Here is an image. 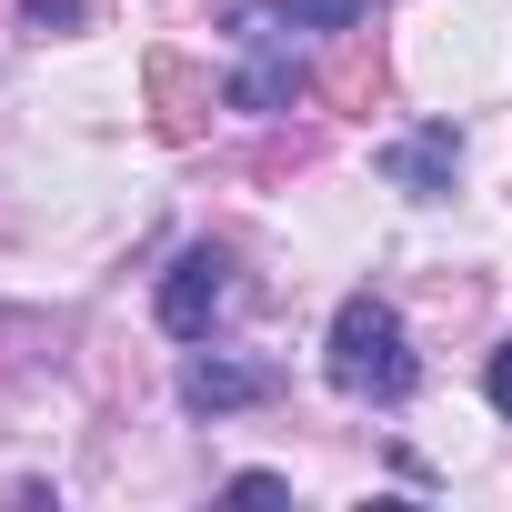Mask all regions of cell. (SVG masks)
<instances>
[{"label":"cell","instance_id":"obj_6","mask_svg":"<svg viewBox=\"0 0 512 512\" xmlns=\"http://www.w3.org/2000/svg\"><path fill=\"white\" fill-rule=\"evenodd\" d=\"M211 101H221V91H211L181 51H151V121H161V141H201Z\"/></svg>","mask_w":512,"mask_h":512},{"label":"cell","instance_id":"obj_9","mask_svg":"<svg viewBox=\"0 0 512 512\" xmlns=\"http://www.w3.org/2000/svg\"><path fill=\"white\" fill-rule=\"evenodd\" d=\"M21 31L51 41V31H81V0H21Z\"/></svg>","mask_w":512,"mask_h":512},{"label":"cell","instance_id":"obj_5","mask_svg":"<svg viewBox=\"0 0 512 512\" xmlns=\"http://www.w3.org/2000/svg\"><path fill=\"white\" fill-rule=\"evenodd\" d=\"M282 382H272V362H221V352H201L191 372H181V402L211 422V412H251V402H272Z\"/></svg>","mask_w":512,"mask_h":512},{"label":"cell","instance_id":"obj_1","mask_svg":"<svg viewBox=\"0 0 512 512\" xmlns=\"http://www.w3.org/2000/svg\"><path fill=\"white\" fill-rule=\"evenodd\" d=\"M332 382L352 392V402H412V382H422V362H412V332H402V312L382 302V292H352L342 312H332Z\"/></svg>","mask_w":512,"mask_h":512},{"label":"cell","instance_id":"obj_7","mask_svg":"<svg viewBox=\"0 0 512 512\" xmlns=\"http://www.w3.org/2000/svg\"><path fill=\"white\" fill-rule=\"evenodd\" d=\"M322 101H332V111H372V101H382V51H372L362 31H342V61L322 71Z\"/></svg>","mask_w":512,"mask_h":512},{"label":"cell","instance_id":"obj_11","mask_svg":"<svg viewBox=\"0 0 512 512\" xmlns=\"http://www.w3.org/2000/svg\"><path fill=\"white\" fill-rule=\"evenodd\" d=\"M482 392H492V412H502V422H512V342H502V352H492V372H482Z\"/></svg>","mask_w":512,"mask_h":512},{"label":"cell","instance_id":"obj_8","mask_svg":"<svg viewBox=\"0 0 512 512\" xmlns=\"http://www.w3.org/2000/svg\"><path fill=\"white\" fill-rule=\"evenodd\" d=\"M372 11H382V0H282L292 31H332V41L342 31H372Z\"/></svg>","mask_w":512,"mask_h":512},{"label":"cell","instance_id":"obj_10","mask_svg":"<svg viewBox=\"0 0 512 512\" xmlns=\"http://www.w3.org/2000/svg\"><path fill=\"white\" fill-rule=\"evenodd\" d=\"M221 492H231V502H282V492H292V482H282V472H231V482H221Z\"/></svg>","mask_w":512,"mask_h":512},{"label":"cell","instance_id":"obj_4","mask_svg":"<svg viewBox=\"0 0 512 512\" xmlns=\"http://www.w3.org/2000/svg\"><path fill=\"white\" fill-rule=\"evenodd\" d=\"M382 171H392V191L442 201V191H452V171H462V131H452V121H422V131H402V141L382 151Z\"/></svg>","mask_w":512,"mask_h":512},{"label":"cell","instance_id":"obj_2","mask_svg":"<svg viewBox=\"0 0 512 512\" xmlns=\"http://www.w3.org/2000/svg\"><path fill=\"white\" fill-rule=\"evenodd\" d=\"M231 41H241V81H231V111H292L302 91H312V71H302V51H292V21L282 11H241L231 21Z\"/></svg>","mask_w":512,"mask_h":512},{"label":"cell","instance_id":"obj_3","mask_svg":"<svg viewBox=\"0 0 512 512\" xmlns=\"http://www.w3.org/2000/svg\"><path fill=\"white\" fill-rule=\"evenodd\" d=\"M221 272H231L221 241H191L181 262L161 272V332H171V342H201V332H211V312H221V292H231Z\"/></svg>","mask_w":512,"mask_h":512}]
</instances>
